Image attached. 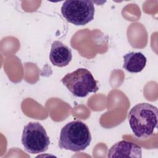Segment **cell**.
Instances as JSON below:
<instances>
[{
	"instance_id": "1",
	"label": "cell",
	"mask_w": 158,
	"mask_h": 158,
	"mask_svg": "<svg viewBox=\"0 0 158 158\" xmlns=\"http://www.w3.org/2000/svg\"><path fill=\"white\" fill-rule=\"evenodd\" d=\"M128 118L130 127L136 138H149L153 135L157 127L158 110L157 107L149 103H139L131 109Z\"/></svg>"
},
{
	"instance_id": "2",
	"label": "cell",
	"mask_w": 158,
	"mask_h": 158,
	"mask_svg": "<svg viewBox=\"0 0 158 158\" xmlns=\"http://www.w3.org/2000/svg\"><path fill=\"white\" fill-rule=\"evenodd\" d=\"M91 141L88 127L80 120L67 123L60 130L59 146L60 149L79 152L85 150Z\"/></svg>"
},
{
	"instance_id": "3",
	"label": "cell",
	"mask_w": 158,
	"mask_h": 158,
	"mask_svg": "<svg viewBox=\"0 0 158 158\" xmlns=\"http://www.w3.org/2000/svg\"><path fill=\"white\" fill-rule=\"evenodd\" d=\"M61 81L73 96L78 98L86 97L89 93H96L99 89L98 81L91 72L84 68L66 74Z\"/></svg>"
},
{
	"instance_id": "4",
	"label": "cell",
	"mask_w": 158,
	"mask_h": 158,
	"mask_svg": "<svg viewBox=\"0 0 158 158\" xmlns=\"http://www.w3.org/2000/svg\"><path fill=\"white\" fill-rule=\"evenodd\" d=\"M94 6L89 0H68L61 7L63 17L70 23L77 25H85L94 19Z\"/></svg>"
},
{
	"instance_id": "5",
	"label": "cell",
	"mask_w": 158,
	"mask_h": 158,
	"mask_svg": "<svg viewBox=\"0 0 158 158\" xmlns=\"http://www.w3.org/2000/svg\"><path fill=\"white\" fill-rule=\"evenodd\" d=\"M22 143L28 152L39 154L48 150L50 140L44 128L40 123L30 122L24 127Z\"/></svg>"
},
{
	"instance_id": "6",
	"label": "cell",
	"mask_w": 158,
	"mask_h": 158,
	"mask_svg": "<svg viewBox=\"0 0 158 158\" xmlns=\"http://www.w3.org/2000/svg\"><path fill=\"white\" fill-rule=\"evenodd\" d=\"M107 157H142L140 146L127 140L120 141L114 144L109 150Z\"/></svg>"
},
{
	"instance_id": "7",
	"label": "cell",
	"mask_w": 158,
	"mask_h": 158,
	"mask_svg": "<svg viewBox=\"0 0 158 158\" xmlns=\"http://www.w3.org/2000/svg\"><path fill=\"white\" fill-rule=\"evenodd\" d=\"M72 59V50L60 41H54L49 53L51 62L55 66L63 67L69 65Z\"/></svg>"
},
{
	"instance_id": "8",
	"label": "cell",
	"mask_w": 158,
	"mask_h": 158,
	"mask_svg": "<svg viewBox=\"0 0 158 158\" xmlns=\"http://www.w3.org/2000/svg\"><path fill=\"white\" fill-rule=\"evenodd\" d=\"M146 62V57L143 53L130 52L123 56V67L130 73H138L144 69Z\"/></svg>"
}]
</instances>
